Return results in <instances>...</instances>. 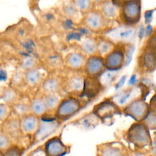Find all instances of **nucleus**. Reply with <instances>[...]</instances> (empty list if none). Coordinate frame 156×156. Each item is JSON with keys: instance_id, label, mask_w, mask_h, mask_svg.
Listing matches in <instances>:
<instances>
[{"instance_id": "f257e3e1", "label": "nucleus", "mask_w": 156, "mask_h": 156, "mask_svg": "<svg viewBox=\"0 0 156 156\" xmlns=\"http://www.w3.org/2000/svg\"><path fill=\"white\" fill-rule=\"evenodd\" d=\"M147 88L142 84L131 85L127 88L119 91L111 98V99L122 110L132 102L144 99L147 93Z\"/></svg>"}, {"instance_id": "f03ea898", "label": "nucleus", "mask_w": 156, "mask_h": 156, "mask_svg": "<svg viewBox=\"0 0 156 156\" xmlns=\"http://www.w3.org/2000/svg\"><path fill=\"white\" fill-rule=\"evenodd\" d=\"M127 140L139 149L151 146L152 143L149 129L142 122L131 125L127 132Z\"/></svg>"}, {"instance_id": "7ed1b4c3", "label": "nucleus", "mask_w": 156, "mask_h": 156, "mask_svg": "<svg viewBox=\"0 0 156 156\" xmlns=\"http://www.w3.org/2000/svg\"><path fill=\"white\" fill-rule=\"evenodd\" d=\"M126 25L133 26L141 17L140 0H132L124 3L119 7V16Z\"/></svg>"}, {"instance_id": "20e7f679", "label": "nucleus", "mask_w": 156, "mask_h": 156, "mask_svg": "<svg viewBox=\"0 0 156 156\" xmlns=\"http://www.w3.org/2000/svg\"><path fill=\"white\" fill-rule=\"evenodd\" d=\"M81 108L82 104L77 98L69 96L60 101L54 116L60 122L66 120L78 112Z\"/></svg>"}, {"instance_id": "39448f33", "label": "nucleus", "mask_w": 156, "mask_h": 156, "mask_svg": "<svg viewBox=\"0 0 156 156\" xmlns=\"http://www.w3.org/2000/svg\"><path fill=\"white\" fill-rule=\"evenodd\" d=\"M92 113L102 122H104L115 115H121L122 110L111 99L108 98L94 105Z\"/></svg>"}, {"instance_id": "423d86ee", "label": "nucleus", "mask_w": 156, "mask_h": 156, "mask_svg": "<svg viewBox=\"0 0 156 156\" xmlns=\"http://www.w3.org/2000/svg\"><path fill=\"white\" fill-rule=\"evenodd\" d=\"M136 35V28L133 26L122 25L107 32L105 37L115 44H125L132 41Z\"/></svg>"}, {"instance_id": "0eeeda50", "label": "nucleus", "mask_w": 156, "mask_h": 156, "mask_svg": "<svg viewBox=\"0 0 156 156\" xmlns=\"http://www.w3.org/2000/svg\"><path fill=\"white\" fill-rule=\"evenodd\" d=\"M56 118L40 117L38 129L34 134V142L37 143L53 133L58 127L60 124Z\"/></svg>"}, {"instance_id": "6e6552de", "label": "nucleus", "mask_w": 156, "mask_h": 156, "mask_svg": "<svg viewBox=\"0 0 156 156\" xmlns=\"http://www.w3.org/2000/svg\"><path fill=\"white\" fill-rule=\"evenodd\" d=\"M149 111V104L144 99H136L122 109V113L131 117L136 122H141Z\"/></svg>"}, {"instance_id": "1a4fd4ad", "label": "nucleus", "mask_w": 156, "mask_h": 156, "mask_svg": "<svg viewBox=\"0 0 156 156\" xmlns=\"http://www.w3.org/2000/svg\"><path fill=\"white\" fill-rule=\"evenodd\" d=\"M72 72L70 76L62 78V90L69 94L79 96L83 90L85 77L79 71Z\"/></svg>"}, {"instance_id": "9d476101", "label": "nucleus", "mask_w": 156, "mask_h": 156, "mask_svg": "<svg viewBox=\"0 0 156 156\" xmlns=\"http://www.w3.org/2000/svg\"><path fill=\"white\" fill-rule=\"evenodd\" d=\"M103 58L105 68L109 70L118 71L126 63L124 48L116 46Z\"/></svg>"}, {"instance_id": "9b49d317", "label": "nucleus", "mask_w": 156, "mask_h": 156, "mask_svg": "<svg viewBox=\"0 0 156 156\" xmlns=\"http://www.w3.org/2000/svg\"><path fill=\"white\" fill-rule=\"evenodd\" d=\"M83 24L88 30L98 32L103 30L106 25V20L98 10L91 9L84 13Z\"/></svg>"}, {"instance_id": "f8f14e48", "label": "nucleus", "mask_w": 156, "mask_h": 156, "mask_svg": "<svg viewBox=\"0 0 156 156\" xmlns=\"http://www.w3.org/2000/svg\"><path fill=\"white\" fill-rule=\"evenodd\" d=\"M104 88L101 84L98 77L86 76L84 77L83 90L80 94V98L92 99L96 98Z\"/></svg>"}, {"instance_id": "ddd939ff", "label": "nucleus", "mask_w": 156, "mask_h": 156, "mask_svg": "<svg viewBox=\"0 0 156 156\" xmlns=\"http://www.w3.org/2000/svg\"><path fill=\"white\" fill-rule=\"evenodd\" d=\"M105 69L104 58L101 56L94 54L87 57L83 68L86 76L99 77Z\"/></svg>"}, {"instance_id": "4468645a", "label": "nucleus", "mask_w": 156, "mask_h": 156, "mask_svg": "<svg viewBox=\"0 0 156 156\" xmlns=\"http://www.w3.org/2000/svg\"><path fill=\"white\" fill-rule=\"evenodd\" d=\"M97 156H129L126 148L121 143L111 142L97 146Z\"/></svg>"}, {"instance_id": "2eb2a0df", "label": "nucleus", "mask_w": 156, "mask_h": 156, "mask_svg": "<svg viewBox=\"0 0 156 156\" xmlns=\"http://www.w3.org/2000/svg\"><path fill=\"white\" fill-rule=\"evenodd\" d=\"M138 63L139 68L143 72L154 71L156 68L155 49L147 46L141 54Z\"/></svg>"}, {"instance_id": "dca6fc26", "label": "nucleus", "mask_w": 156, "mask_h": 156, "mask_svg": "<svg viewBox=\"0 0 156 156\" xmlns=\"http://www.w3.org/2000/svg\"><path fill=\"white\" fill-rule=\"evenodd\" d=\"M69 147L65 145L58 136L48 140L44 144L46 156H63L68 152Z\"/></svg>"}, {"instance_id": "f3484780", "label": "nucleus", "mask_w": 156, "mask_h": 156, "mask_svg": "<svg viewBox=\"0 0 156 156\" xmlns=\"http://www.w3.org/2000/svg\"><path fill=\"white\" fill-rule=\"evenodd\" d=\"M87 57L81 52L68 53L63 59V65L69 70L79 71L83 69Z\"/></svg>"}, {"instance_id": "a211bd4d", "label": "nucleus", "mask_w": 156, "mask_h": 156, "mask_svg": "<svg viewBox=\"0 0 156 156\" xmlns=\"http://www.w3.org/2000/svg\"><path fill=\"white\" fill-rule=\"evenodd\" d=\"M39 119L40 117L32 113L22 116L20 121L21 132L25 134L34 135L38 129Z\"/></svg>"}, {"instance_id": "6ab92c4d", "label": "nucleus", "mask_w": 156, "mask_h": 156, "mask_svg": "<svg viewBox=\"0 0 156 156\" xmlns=\"http://www.w3.org/2000/svg\"><path fill=\"white\" fill-rule=\"evenodd\" d=\"M43 94H58L62 90V78L50 76L45 78L41 83Z\"/></svg>"}, {"instance_id": "aec40b11", "label": "nucleus", "mask_w": 156, "mask_h": 156, "mask_svg": "<svg viewBox=\"0 0 156 156\" xmlns=\"http://www.w3.org/2000/svg\"><path fill=\"white\" fill-rule=\"evenodd\" d=\"M99 5V11L108 20H115L119 16V7L111 0H104Z\"/></svg>"}, {"instance_id": "412c9836", "label": "nucleus", "mask_w": 156, "mask_h": 156, "mask_svg": "<svg viewBox=\"0 0 156 156\" xmlns=\"http://www.w3.org/2000/svg\"><path fill=\"white\" fill-rule=\"evenodd\" d=\"M80 49L87 57L97 54V40L89 37H85L80 44Z\"/></svg>"}, {"instance_id": "4be33fe9", "label": "nucleus", "mask_w": 156, "mask_h": 156, "mask_svg": "<svg viewBox=\"0 0 156 156\" xmlns=\"http://www.w3.org/2000/svg\"><path fill=\"white\" fill-rule=\"evenodd\" d=\"M24 77L26 82L33 87L41 85L44 80L43 74L37 68L26 71Z\"/></svg>"}, {"instance_id": "5701e85b", "label": "nucleus", "mask_w": 156, "mask_h": 156, "mask_svg": "<svg viewBox=\"0 0 156 156\" xmlns=\"http://www.w3.org/2000/svg\"><path fill=\"white\" fill-rule=\"evenodd\" d=\"M115 46L116 44L106 37L97 40V54L104 57L114 49Z\"/></svg>"}, {"instance_id": "b1692460", "label": "nucleus", "mask_w": 156, "mask_h": 156, "mask_svg": "<svg viewBox=\"0 0 156 156\" xmlns=\"http://www.w3.org/2000/svg\"><path fill=\"white\" fill-rule=\"evenodd\" d=\"M41 98L45 104L47 112H55L60 102L57 94H43Z\"/></svg>"}, {"instance_id": "393cba45", "label": "nucleus", "mask_w": 156, "mask_h": 156, "mask_svg": "<svg viewBox=\"0 0 156 156\" xmlns=\"http://www.w3.org/2000/svg\"><path fill=\"white\" fill-rule=\"evenodd\" d=\"M30 112L38 117L44 116L47 113L46 107L41 98H35L32 101L30 104Z\"/></svg>"}, {"instance_id": "a878e982", "label": "nucleus", "mask_w": 156, "mask_h": 156, "mask_svg": "<svg viewBox=\"0 0 156 156\" xmlns=\"http://www.w3.org/2000/svg\"><path fill=\"white\" fill-rule=\"evenodd\" d=\"M99 121V118L92 113L80 118L77 124L83 129H90L98 125Z\"/></svg>"}, {"instance_id": "bb28decb", "label": "nucleus", "mask_w": 156, "mask_h": 156, "mask_svg": "<svg viewBox=\"0 0 156 156\" xmlns=\"http://www.w3.org/2000/svg\"><path fill=\"white\" fill-rule=\"evenodd\" d=\"M117 71H112L105 69L98 77L99 80L102 86L105 88L110 86L117 77Z\"/></svg>"}, {"instance_id": "cd10ccee", "label": "nucleus", "mask_w": 156, "mask_h": 156, "mask_svg": "<svg viewBox=\"0 0 156 156\" xmlns=\"http://www.w3.org/2000/svg\"><path fill=\"white\" fill-rule=\"evenodd\" d=\"M72 2L77 11L83 13L91 10L93 5L92 0H72Z\"/></svg>"}, {"instance_id": "c85d7f7f", "label": "nucleus", "mask_w": 156, "mask_h": 156, "mask_svg": "<svg viewBox=\"0 0 156 156\" xmlns=\"http://www.w3.org/2000/svg\"><path fill=\"white\" fill-rule=\"evenodd\" d=\"M14 113L18 116H24L29 113L30 112V104H27L23 102L16 103L13 106Z\"/></svg>"}, {"instance_id": "c756f323", "label": "nucleus", "mask_w": 156, "mask_h": 156, "mask_svg": "<svg viewBox=\"0 0 156 156\" xmlns=\"http://www.w3.org/2000/svg\"><path fill=\"white\" fill-rule=\"evenodd\" d=\"M21 66L26 71L37 68V60L32 56L25 55L21 62Z\"/></svg>"}, {"instance_id": "7c9ffc66", "label": "nucleus", "mask_w": 156, "mask_h": 156, "mask_svg": "<svg viewBox=\"0 0 156 156\" xmlns=\"http://www.w3.org/2000/svg\"><path fill=\"white\" fill-rule=\"evenodd\" d=\"M20 131L21 130L20 129V121L16 119H13L7 122V132L9 133V135L13 136H17Z\"/></svg>"}, {"instance_id": "2f4dec72", "label": "nucleus", "mask_w": 156, "mask_h": 156, "mask_svg": "<svg viewBox=\"0 0 156 156\" xmlns=\"http://www.w3.org/2000/svg\"><path fill=\"white\" fill-rule=\"evenodd\" d=\"M149 130H155L156 129V115L155 112L149 111V113L141 121Z\"/></svg>"}, {"instance_id": "473e14b6", "label": "nucleus", "mask_w": 156, "mask_h": 156, "mask_svg": "<svg viewBox=\"0 0 156 156\" xmlns=\"http://www.w3.org/2000/svg\"><path fill=\"white\" fill-rule=\"evenodd\" d=\"M5 150V156H21L23 154L22 149L16 146H10Z\"/></svg>"}, {"instance_id": "72a5a7b5", "label": "nucleus", "mask_w": 156, "mask_h": 156, "mask_svg": "<svg viewBox=\"0 0 156 156\" xmlns=\"http://www.w3.org/2000/svg\"><path fill=\"white\" fill-rule=\"evenodd\" d=\"M16 97L17 94L16 92L12 89L6 90L3 93V98L7 102H12L15 101Z\"/></svg>"}, {"instance_id": "f704fd0d", "label": "nucleus", "mask_w": 156, "mask_h": 156, "mask_svg": "<svg viewBox=\"0 0 156 156\" xmlns=\"http://www.w3.org/2000/svg\"><path fill=\"white\" fill-rule=\"evenodd\" d=\"M10 146V141L7 134L0 133V150L6 149Z\"/></svg>"}, {"instance_id": "c9c22d12", "label": "nucleus", "mask_w": 156, "mask_h": 156, "mask_svg": "<svg viewBox=\"0 0 156 156\" xmlns=\"http://www.w3.org/2000/svg\"><path fill=\"white\" fill-rule=\"evenodd\" d=\"M77 10L76 9L75 6L74 5V4H73V2H70L68 3V4H66L65 7V11L66 12V15L69 16H73V15H74L75 12L77 11Z\"/></svg>"}, {"instance_id": "e433bc0d", "label": "nucleus", "mask_w": 156, "mask_h": 156, "mask_svg": "<svg viewBox=\"0 0 156 156\" xmlns=\"http://www.w3.org/2000/svg\"><path fill=\"white\" fill-rule=\"evenodd\" d=\"M9 108L7 105L0 104V121L4 119L8 114Z\"/></svg>"}, {"instance_id": "4c0bfd02", "label": "nucleus", "mask_w": 156, "mask_h": 156, "mask_svg": "<svg viewBox=\"0 0 156 156\" xmlns=\"http://www.w3.org/2000/svg\"><path fill=\"white\" fill-rule=\"evenodd\" d=\"M115 4H116V5H118V7H121L124 3L130 1H132V0H111Z\"/></svg>"}, {"instance_id": "58836bf2", "label": "nucleus", "mask_w": 156, "mask_h": 156, "mask_svg": "<svg viewBox=\"0 0 156 156\" xmlns=\"http://www.w3.org/2000/svg\"><path fill=\"white\" fill-rule=\"evenodd\" d=\"M129 156H147L146 154L141 152H138V151H135L131 155Z\"/></svg>"}, {"instance_id": "ea45409f", "label": "nucleus", "mask_w": 156, "mask_h": 156, "mask_svg": "<svg viewBox=\"0 0 156 156\" xmlns=\"http://www.w3.org/2000/svg\"><path fill=\"white\" fill-rule=\"evenodd\" d=\"M7 77V74L5 71L1 69L0 70V80H5Z\"/></svg>"}, {"instance_id": "a19ab883", "label": "nucleus", "mask_w": 156, "mask_h": 156, "mask_svg": "<svg viewBox=\"0 0 156 156\" xmlns=\"http://www.w3.org/2000/svg\"><path fill=\"white\" fill-rule=\"evenodd\" d=\"M0 156H5L4 154L1 151H0Z\"/></svg>"}, {"instance_id": "79ce46f5", "label": "nucleus", "mask_w": 156, "mask_h": 156, "mask_svg": "<svg viewBox=\"0 0 156 156\" xmlns=\"http://www.w3.org/2000/svg\"><path fill=\"white\" fill-rule=\"evenodd\" d=\"M1 94H2V89H1V88L0 87V96H1Z\"/></svg>"}]
</instances>
